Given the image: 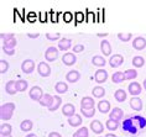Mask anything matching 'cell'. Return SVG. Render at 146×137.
I'll return each mask as SVG.
<instances>
[{
    "label": "cell",
    "mask_w": 146,
    "mask_h": 137,
    "mask_svg": "<svg viewBox=\"0 0 146 137\" xmlns=\"http://www.w3.org/2000/svg\"><path fill=\"white\" fill-rule=\"evenodd\" d=\"M14 110H15V104L14 103H5L0 106V117L1 120L8 121L13 117Z\"/></svg>",
    "instance_id": "cell-1"
},
{
    "label": "cell",
    "mask_w": 146,
    "mask_h": 137,
    "mask_svg": "<svg viewBox=\"0 0 146 137\" xmlns=\"http://www.w3.org/2000/svg\"><path fill=\"white\" fill-rule=\"evenodd\" d=\"M58 51L60 49L56 48L54 46H51V47H48L46 49V52H45V58L47 62H54L57 58H58Z\"/></svg>",
    "instance_id": "cell-2"
},
{
    "label": "cell",
    "mask_w": 146,
    "mask_h": 137,
    "mask_svg": "<svg viewBox=\"0 0 146 137\" xmlns=\"http://www.w3.org/2000/svg\"><path fill=\"white\" fill-rule=\"evenodd\" d=\"M127 92H129V94H130V95H133V98H136L137 95H140V94H141V92H142V86H141L140 83L133 82V83H130V84L127 85Z\"/></svg>",
    "instance_id": "cell-3"
},
{
    "label": "cell",
    "mask_w": 146,
    "mask_h": 137,
    "mask_svg": "<svg viewBox=\"0 0 146 137\" xmlns=\"http://www.w3.org/2000/svg\"><path fill=\"white\" fill-rule=\"evenodd\" d=\"M29 95H30V98L34 100V101H38L40 103V100L42 99V96L45 95V94H43L42 89L40 88V86L35 85V86H32V88L30 89V92H29Z\"/></svg>",
    "instance_id": "cell-4"
},
{
    "label": "cell",
    "mask_w": 146,
    "mask_h": 137,
    "mask_svg": "<svg viewBox=\"0 0 146 137\" xmlns=\"http://www.w3.org/2000/svg\"><path fill=\"white\" fill-rule=\"evenodd\" d=\"M21 70H23L25 74H31L32 72L35 70V62L32 59H25L24 62L21 63Z\"/></svg>",
    "instance_id": "cell-5"
},
{
    "label": "cell",
    "mask_w": 146,
    "mask_h": 137,
    "mask_svg": "<svg viewBox=\"0 0 146 137\" xmlns=\"http://www.w3.org/2000/svg\"><path fill=\"white\" fill-rule=\"evenodd\" d=\"M94 105H96V103H94V99L92 96H84L81 100V109L83 110H92L94 109Z\"/></svg>",
    "instance_id": "cell-6"
},
{
    "label": "cell",
    "mask_w": 146,
    "mask_h": 137,
    "mask_svg": "<svg viewBox=\"0 0 146 137\" xmlns=\"http://www.w3.org/2000/svg\"><path fill=\"white\" fill-rule=\"evenodd\" d=\"M62 62H63V64H66V66L71 67L77 62V57H76V55L72 52H66L64 55L62 56Z\"/></svg>",
    "instance_id": "cell-7"
},
{
    "label": "cell",
    "mask_w": 146,
    "mask_h": 137,
    "mask_svg": "<svg viewBox=\"0 0 146 137\" xmlns=\"http://www.w3.org/2000/svg\"><path fill=\"white\" fill-rule=\"evenodd\" d=\"M37 73L41 75V77H50L51 74V67L47 64L46 62H40L37 66Z\"/></svg>",
    "instance_id": "cell-8"
},
{
    "label": "cell",
    "mask_w": 146,
    "mask_h": 137,
    "mask_svg": "<svg viewBox=\"0 0 146 137\" xmlns=\"http://www.w3.org/2000/svg\"><path fill=\"white\" fill-rule=\"evenodd\" d=\"M107 79H108V72L105 70V69H98L96 72V74H94V80H96L98 84H103V83L107 82Z\"/></svg>",
    "instance_id": "cell-9"
},
{
    "label": "cell",
    "mask_w": 146,
    "mask_h": 137,
    "mask_svg": "<svg viewBox=\"0 0 146 137\" xmlns=\"http://www.w3.org/2000/svg\"><path fill=\"white\" fill-rule=\"evenodd\" d=\"M124 63V57L121 55H114L109 58V66L111 68H118Z\"/></svg>",
    "instance_id": "cell-10"
},
{
    "label": "cell",
    "mask_w": 146,
    "mask_h": 137,
    "mask_svg": "<svg viewBox=\"0 0 146 137\" xmlns=\"http://www.w3.org/2000/svg\"><path fill=\"white\" fill-rule=\"evenodd\" d=\"M123 117H124V111L120 109V107H114V109H111V111L109 113V119H111V120L120 122V120H123Z\"/></svg>",
    "instance_id": "cell-11"
},
{
    "label": "cell",
    "mask_w": 146,
    "mask_h": 137,
    "mask_svg": "<svg viewBox=\"0 0 146 137\" xmlns=\"http://www.w3.org/2000/svg\"><path fill=\"white\" fill-rule=\"evenodd\" d=\"M133 47H134V49H136V51H141V49H144L146 47V38L141 37V36L135 37V40L133 41Z\"/></svg>",
    "instance_id": "cell-12"
},
{
    "label": "cell",
    "mask_w": 146,
    "mask_h": 137,
    "mask_svg": "<svg viewBox=\"0 0 146 137\" xmlns=\"http://www.w3.org/2000/svg\"><path fill=\"white\" fill-rule=\"evenodd\" d=\"M62 114L64 115V116H67L68 119L76 115V107L73 104H66V105L62 106Z\"/></svg>",
    "instance_id": "cell-13"
},
{
    "label": "cell",
    "mask_w": 146,
    "mask_h": 137,
    "mask_svg": "<svg viewBox=\"0 0 146 137\" xmlns=\"http://www.w3.org/2000/svg\"><path fill=\"white\" fill-rule=\"evenodd\" d=\"M98 110H99V113H102V114L110 113V111H111L110 103H109L108 100H100V101L98 103Z\"/></svg>",
    "instance_id": "cell-14"
},
{
    "label": "cell",
    "mask_w": 146,
    "mask_h": 137,
    "mask_svg": "<svg viewBox=\"0 0 146 137\" xmlns=\"http://www.w3.org/2000/svg\"><path fill=\"white\" fill-rule=\"evenodd\" d=\"M90 130L96 133V135H100L104 131V126L102 125V122L99 120H93L90 122Z\"/></svg>",
    "instance_id": "cell-15"
},
{
    "label": "cell",
    "mask_w": 146,
    "mask_h": 137,
    "mask_svg": "<svg viewBox=\"0 0 146 137\" xmlns=\"http://www.w3.org/2000/svg\"><path fill=\"white\" fill-rule=\"evenodd\" d=\"M53 100H54V96H52L51 94H45L42 96V99L40 100V105L47 107V109H50L51 106H52L53 104Z\"/></svg>",
    "instance_id": "cell-16"
},
{
    "label": "cell",
    "mask_w": 146,
    "mask_h": 137,
    "mask_svg": "<svg viewBox=\"0 0 146 137\" xmlns=\"http://www.w3.org/2000/svg\"><path fill=\"white\" fill-rule=\"evenodd\" d=\"M79 78H81V73L78 70H69L66 74V80L68 83H76L79 80Z\"/></svg>",
    "instance_id": "cell-17"
},
{
    "label": "cell",
    "mask_w": 146,
    "mask_h": 137,
    "mask_svg": "<svg viewBox=\"0 0 146 137\" xmlns=\"http://www.w3.org/2000/svg\"><path fill=\"white\" fill-rule=\"evenodd\" d=\"M72 47V40L71 38H61L58 41V49L60 51H67Z\"/></svg>",
    "instance_id": "cell-18"
},
{
    "label": "cell",
    "mask_w": 146,
    "mask_h": 137,
    "mask_svg": "<svg viewBox=\"0 0 146 137\" xmlns=\"http://www.w3.org/2000/svg\"><path fill=\"white\" fill-rule=\"evenodd\" d=\"M130 107L135 111H141L142 110V100L136 96V98H131L130 99Z\"/></svg>",
    "instance_id": "cell-19"
},
{
    "label": "cell",
    "mask_w": 146,
    "mask_h": 137,
    "mask_svg": "<svg viewBox=\"0 0 146 137\" xmlns=\"http://www.w3.org/2000/svg\"><path fill=\"white\" fill-rule=\"evenodd\" d=\"M100 49H102V53L104 56H110L111 55V46L109 43L108 40H103L100 42Z\"/></svg>",
    "instance_id": "cell-20"
},
{
    "label": "cell",
    "mask_w": 146,
    "mask_h": 137,
    "mask_svg": "<svg viewBox=\"0 0 146 137\" xmlns=\"http://www.w3.org/2000/svg\"><path fill=\"white\" fill-rule=\"evenodd\" d=\"M5 92L8 93L9 95H15L16 94V82L15 80H9L5 84Z\"/></svg>",
    "instance_id": "cell-21"
},
{
    "label": "cell",
    "mask_w": 146,
    "mask_h": 137,
    "mask_svg": "<svg viewBox=\"0 0 146 137\" xmlns=\"http://www.w3.org/2000/svg\"><path fill=\"white\" fill-rule=\"evenodd\" d=\"M68 125L72 126V127H79V126L82 125V116L76 114L74 116L69 117L68 119Z\"/></svg>",
    "instance_id": "cell-22"
},
{
    "label": "cell",
    "mask_w": 146,
    "mask_h": 137,
    "mask_svg": "<svg viewBox=\"0 0 146 137\" xmlns=\"http://www.w3.org/2000/svg\"><path fill=\"white\" fill-rule=\"evenodd\" d=\"M105 63H107V61H105V58L104 57H102V56H94L92 58V64L93 66H96V67H98L99 69H102V68L105 66Z\"/></svg>",
    "instance_id": "cell-23"
},
{
    "label": "cell",
    "mask_w": 146,
    "mask_h": 137,
    "mask_svg": "<svg viewBox=\"0 0 146 137\" xmlns=\"http://www.w3.org/2000/svg\"><path fill=\"white\" fill-rule=\"evenodd\" d=\"M114 98L115 100L118 103H123V101H125L126 98H127V95H126V92L124 89H118L115 92V94H114Z\"/></svg>",
    "instance_id": "cell-24"
},
{
    "label": "cell",
    "mask_w": 146,
    "mask_h": 137,
    "mask_svg": "<svg viewBox=\"0 0 146 137\" xmlns=\"http://www.w3.org/2000/svg\"><path fill=\"white\" fill-rule=\"evenodd\" d=\"M54 90H56V93H58V94H64V93H67V90H68L67 83H64V82L56 83V85H54Z\"/></svg>",
    "instance_id": "cell-25"
},
{
    "label": "cell",
    "mask_w": 146,
    "mask_h": 137,
    "mask_svg": "<svg viewBox=\"0 0 146 137\" xmlns=\"http://www.w3.org/2000/svg\"><path fill=\"white\" fill-rule=\"evenodd\" d=\"M120 126V122L119 121H115V120H111V119H108V121L105 122V127H107L109 131H116Z\"/></svg>",
    "instance_id": "cell-26"
},
{
    "label": "cell",
    "mask_w": 146,
    "mask_h": 137,
    "mask_svg": "<svg viewBox=\"0 0 146 137\" xmlns=\"http://www.w3.org/2000/svg\"><path fill=\"white\" fill-rule=\"evenodd\" d=\"M92 95H93V98H103L105 95V89L100 85L94 86L93 90H92Z\"/></svg>",
    "instance_id": "cell-27"
},
{
    "label": "cell",
    "mask_w": 146,
    "mask_h": 137,
    "mask_svg": "<svg viewBox=\"0 0 146 137\" xmlns=\"http://www.w3.org/2000/svg\"><path fill=\"white\" fill-rule=\"evenodd\" d=\"M137 77V72L135 68H131V69H126L124 72V79L125 80H133Z\"/></svg>",
    "instance_id": "cell-28"
},
{
    "label": "cell",
    "mask_w": 146,
    "mask_h": 137,
    "mask_svg": "<svg viewBox=\"0 0 146 137\" xmlns=\"http://www.w3.org/2000/svg\"><path fill=\"white\" fill-rule=\"evenodd\" d=\"M17 45L16 38L9 40V41H3V49H15Z\"/></svg>",
    "instance_id": "cell-29"
},
{
    "label": "cell",
    "mask_w": 146,
    "mask_h": 137,
    "mask_svg": "<svg viewBox=\"0 0 146 137\" xmlns=\"http://www.w3.org/2000/svg\"><path fill=\"white\" fill-rule=\"evenodd\" d=\"M11 131H13L11 125L3 124L1 126H0V135H1V136H10V135H11Z\"/></svg>",
    "instance_id": "cell-30"
},
{
    "label": "cell",
    "mask_w": 146,
    "mask_h": 137,
    "mask_svg": "<svg viewBox=\"0 0 146 137\" xmlns=\"http://www.w3.org/2000/svg\"><path fill=\"white\" fill-rule=\"evenodd\" d=\"M29 88V83L27 80H24V79H19V80H16V90L20 93L25 92Z\"/></svg>",
    "instance_id": "cell-31"
},
{
    "label": "cell",
    "mask_w": 146,
    "mask_h": 137,
    "mask_svg": "<svg viewBox=\"0 0 146 137\" xmlns=\"http://www.w3.org/2000/svg\"><path fill=\"white\" fill-rule=\"evenodd\" d=\"M32 127H34V124H32V121L31 120H24L23 122H21V125H20V128L23 130L24 132H29V131H31Z\"/></svg>",
    "instance_id": "cell-32"
},
{
    "label": "cell",
    "mask_w": 146,
    "mask_h": 137,
    "mask_svg": "<svg viewBox=\"0 0 146 137\" xmlns=\"http://www.w3.org/2000/svg\"><path fill=\"white\" fill-rule=\"evenodd\" d=\"M144 64H145V59L142 56H135L133 58V66L135 68H141L144 67Z\"/></svg>",
    "instance_id": "cell-33"
},
{
    "label": "cell",
    "mask_w": 146,
    "mask_h": 137,
    "mask_svg": "<svg viewBox=\"0 0 146 137\" xmlns=\"http://www.w3.org/2000/svg\"><path fill=\"white\" fill-rule=\"evenodd\" d=\"M111 80H113V83H116V84L123 83L125 80V79H124V72H115V73L111 75Z\"/></svg>",
    "instance_id": "cell-34"
},
{
    "label": "cell",
    "mask_w": 146,
    "mask_h": 137,
    "mask_svg": "<svg viewBox=\"0 0 146 137\" xmlns=\"http://www.w3.org/2000/svg\"><path fill=\"white\" fill-rule=\"evenodd\" d=\"M73 137H89V131L87 127H79L73 133Z\"/></svg>",
    "instance_id": "cell-35"
},
{
    "label": "cell",
    "mask_w": 146,
    "mask_h": 137,
    "mask_svg": "<svg viewBox=\"0 0 146 137\" xmlns=\"http://www.w3.org/2000/svg\"><path fill=\"white\" fill-rule=\"evenodd\" d=\"M62 105V98L61 96H58V95H54V100H53V104H52V106L50 107V111H56L60 109V106Z\"/></svg>",
    "instance_id": "cell-36"
},
{
    "label": "cell",
    "mask_w": 146,
    "mask_h": 137,
    "mask_svg": "<svg viewBox=\"0 0 146 137\" xmlns=\"http://www.w3.org/2000/svg\"><path fill=\"white\" fill-rule=\"evenodd\" d=\"M118 38L123 42H129L131 38H133V34L127 32V34H124V32H119L118 34Z\"/></svg>",
    "instance_id": "cell-37"
},
{
    "label": "cell",
    "mask_w": 146,
    "mask_h": 137,
    "mask_svg": "<svg viewBox=\"0 0 146 137\" xmlns=\"http://www.w3.org/2000/svg\"><path fill=\"white\" fill-rule=\"evenodd\" d=\"M46 38L48 41H60L61 40V34L60 32H54V34H46Z\"/></svg>",
    "instance_id": "cell-38"
},
{
    "label": "cell",
    "mask_w": 146,
    "mask_h": 137,
    "mask_svg": "<svg viewBox=\"0 0 146 137\" xmlns=\"http://www.w3.org/2000/svg\"><path fill=\"white\" fill-rule=\"evenodd\" d=\"M8 69H9V63L6 62V61L1 59V61H0V73L4 74V73L8 72Z\"/></svg>",
    "instance_id": "cell-39"
},
{
    "label": "cell",
    "mask_w": 146,
    "mask_h": 137,
    "mask_svg": "<svg viewBox=\"0 0 146 137\" xmlns=\"http://www.w3.org/2000/svg\"><path fill=\"white\" fill-rule=\"evenodd\" d=\"M134 120L139 124V127H140V128H144L145 126H146V119H144V117H141V116H135Z\"/></svg>",
    "instance_id": "cell-40"
},
{
    "label": "cell",
    "mask_w": 146,
    "mask_h": 137,
    "mask_svg": "<svg viewBox=\"0 0 146 137\" xmlns=\"http://www.w3.org/2000/svg\"><path fill=\"white\" fill-rule=\"evenodd\" d=\"M81 113H82V115H84L86 117H93L94 115H96V109H92V110H83V109H81Z\"/></svg>",
    "instance_id": "cell-41"
},
{
    "label": "cell",
    "mask_w": 146,
    "mask_h": 137,
    "mask_svg": "<svg viewBox=\"0 0 146 137\" xmlns=\"http://www.w3.org/2000/svg\"><path fill=\"white\" fill-rule=\"evenodd\" d=\"M0 37H1L3 41H9V40L15 38V35L14 34H0Z\"/></svg>",
    "instance_id": "cell-42"
},
{
    "label": "cell",
    "mask_w": 146,
    "mask_h": 137,
    "mask_svg": "<svg viewBox=\"0 0 146 137\" xmlns=\"http://www.w3.org/2000/svg\"><path fill=\"white\" fill-rule=\"evenodd\" d=\"M72 49H73V53H79V52H83L84 51V46L83 45H76V46H73L72 47Z\"/></svg>",
    "instance_id": "cell-43"
},
{
    "label": "cell",
    "mask_w": 146,
    "mask_h": 137,
    "mask_svg": "<svg viewBox=\"0 0 146 137\" xmlns=\"http://www.w3.org/2000/svg\"><path fill=\"white\" fill-rule=\"evenodd\" d=\"M4 52L8 56H14V55H15V49H4Z\"/></svg>",
    "instance_id": "cell-44"
},
{
    "label": "cell",
    "mask_w": 146,
    "mask_h": 137,
    "mask_svg": "<svg viewBox=\"0 0 146 137\" xmlns=\"http://www.w3.org/2000/svg\"><path fill=\"white\" fill-rule=\"evenodd\" d=\"M48 137H62V135L61 133H58V132H56V131H53V132L50 133Z\"/></svg>",
    "instance_id": "cell-45"
},
{
    "label": "cell",
    "mask_w": 146,
    "mask_h": 137,
    "mask_svg": "<svg viewBox=\"0 0 146 137\" xmlns=\"http://www.w3.org/2000/svg\"><path fill=\"white\" fill-rule=\"evenodd\" d=\"M38 34H27V37L29 38H38Z\"/></svg>",
    "instance_id": "cell-46"
},
{
    "label": "cell",
    "mask_w": 146,
    "mask_h": 137,
    "mask_svg": "<svg viewBox=\"0 0 146 137\" xmlns=\"http://www.w3.org/2000/svg\"><path fill=\"white\" fill-rule=\"evenodd\" d=\"M97 36H98V37H102V38H103V37H107L108 34H98Z\"/></svg>",
    "instance_id": "cell-47"
},
{
    "label": "cell",
    "mask_w": 146,
    "mask_h": 137,
    "mask_svg": "<svg viewBox=\"0 0 146 137\" xmlns=\"http://www.w3.org/2000/svg\"><path fill=\"white\" fill-rule=\"evenodd\" d=\"M25 137H37V135H36V133H29V135H26Z\"/></svg>",
    "instance_id": "cell-48"
},
{
    "label": "cell",
    "mask_w": 146,
    "mask_h": 137,
    "mask_svg": "<svg viewBox=\"0 0 146 137\" xmlns=\"http://www.w3.org/2000/svg\"><path fill=\"white\" fill-rule=\"evenodd\" d=\"M105 137H116V135H114V133H107Z\"/></svg>",
    "instance_id": "cell-49"
},
{
    "label": "cell",
    "mask_w": 146,
    "mask_h": 137,
    "mask_svg": "<svg viewBox=\"0 0 146 137\" xmlns=\"http://www.w3.org/2000/svg\"><path fill=\"white\" fill-rule=\"evenodd\" d=\"M144 88H145V90H146V79H144Z\"/></svg>",
    "instance_id": "cell-50"
},
{
    "label": "cell",
    "mask_w": 146,
    "mask_h": 137,
    "mask_svg": "<svg viewBox=\"0 0 146 137\" xmlns=\"http://www.w3.org/2000/svg\"><path fill=\"white\" fill-rule=\"evenodd\" d=\"M1 137H13L11 135H10V136H1Z\"/></svg>",
    "instance_id": "cell-51"
},
{
    "label": "cell",
    "mask_w": 146,
    "mask_h": 137,
    "mask_svg": "<svg viewBox=\"0 0 146 137\" xmlns=\"http://www.w3.org/2000/svg\"><path fill=\"white\" fill-rule=\"evenodd\" d=\"M99 137H102V136H99Z\"/></svg>",
    "instance_id": "cell-52"
}]
</instances>
